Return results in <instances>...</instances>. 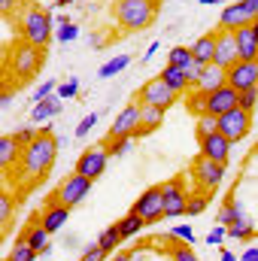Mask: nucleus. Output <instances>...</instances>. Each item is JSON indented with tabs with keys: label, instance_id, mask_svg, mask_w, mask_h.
Wrapping results in <instances>:
<instances>
[{
	"label": "nucleus",
	"instance_id": "58836bf2",
	"mask_svg": "<svg viewBox=\"0 0 258 261\" xmlns=\"http://www.w3.org/2000/svg\"><path fill=\"white\" fill-rule=\"evenodd\" d=\"M76 37H79V24L76 21H67V24H58L55 28V40L58 43H73Z\"/></svg>",
	"mask_w": 258,
	"mask_h": 261
},
{
	"label": "nucleus",
	"instance_id": "5701e85b",
	"mask_svg": "<svg viewBox=\"0 0 258 261\" xmlns=\"http://www.w3.org/2000/svg\"><path fill=\"white\" fill-rule=\"evenodd\" d=\"M234 40H237L240 61H255V58H258V40H255V34H252V24H249V28L234 31Z\"/></svg>",
	"mask_w": 258,
	"mask_h": 261
},
{
	"label": "nucleus",
	"instance_id": "603ef678",
	"mask_svg": "<svg viewBox=\"0 0 258 261\" xmlns=\"http://www.w3.org/2000/svg\"><path fill=\"white\" fill-rule=\"evenodd\" d=\"M240 261H258V246H246L240 252Z\"/></svg>",
	"mask_w": 258,
	"mask_h": 261
},
{
	"label": "nucleus",
	"instance_id": "9d476101",
	"mask_svg": "<svg viewBox=\"0 0 258 261\" xmlns=\"http://www.w3.org/2000/svg\"><path fill=\"white\" fill-rule=\"evenodd\" d=\"M140 110H143V103L134 97L128 100L122 110H119V116L113 119V125L107 130V137H134L137 128H140Z\"/></svg>",
	"mask_w": 258,
	"mask_h": 261
},
{
	"label": "nucleus",
	"instance_id": "aec40b11",
	"mask_svg": "<svg viewBox=\"0 0 258 261\" xmlns=\"http://www.w3.org/2000/svg\"><path fill=\"white\" fill-rule=\"evenodd\" d=\"M164 113L167 110H161V107H149V103H143V110H140V128L134 134V140L137 137H146V134H152V130H158L164 125Z\"/></svg>",
	"mask_w": 258,
	"mask_h": 261
},
{
	"label": "nucleus",
	"instance_id": "bb28decb",
	"mask_svg": "<svg viewBox=\"0 0 258 261\" xmlns=\"http://www.w3.org/2000/svg\"><path fill=\"white\" fill-rule=\"evenodd\" d=\"M246 213H243V206H240V200L234 195H228L225 197V203L219 206V225H225V228H231L237 219H243Z\"/></svg>",
	"mask_w": 258,
	"mask_h": 261
},
{
	"label": "nucleus",
	"instance_id": "c9c22d12",
	"mask_svg": "<svg viewBox=\"0 0 258 261\" xmlns=\"http://www.w3.org/2000/svg\"><path fill=\"white\" fill-rule=\"evenodd\" d=\"M194 61V55H192V46H173L170 52H167V64H173V67H186Z\"/></svg>",
	"mask_w": 258,
	"mask_h": 261
},
{
	"label": "nucleus",
	"instance_id": "c85d7f7f",
	"mask_svg": "<svg viewBox=\"0 0 258 261\" xmlns=\"http://www.w3.org/2000/svg\"><path fill=\"white\" fill-rule=\"evenodd\" d=\"M128 67H131V55H113V58H107L104 64L97 67V76L100 79H113V76H119Z\"/></svg>",
	"mask_w": 258,
	"mask_h": 261
},
{
	"label": "nucleus",
	"instance_id": "e433bc0d",
	"mask_svg": "<svg viewBox=\"0 0 258 261\" xmlns=\"http://www.w3.org/2000/svg\"><path fill=\"white\" fill-rule=\"evenodd\" d=\"M58 85H61V82H55V79H49V82H40V85L31 91V103H40V100L52 97V94L58 91Z\"/></svg>",
	"mask_w": 258,
	"mask_h": 261
},
{
	"label": "nucleus",
	"instance_id": "4468645a",
	"mask_svg": "<svg viewBox=\"0 0 258 261\" xmlns=\"http://www.w3.org/2000/svg\"><path fill=\"white\" fill-rule=\"evenodd\" d=\"M237 107H240V91L231 88V85H222V88L207 94V113L210 116H225V113H231Z\"/></svg>",
	"mask_w": 258,
	"mask_h": 261
},
{
	"label": "nucleus",
	"instance_id": "f03ea898",
	"mask_svg": "<svg viewBox=\"0 0 258 261\" xmlns=\"http://www.w3.org/2000/svg\"><path fill=\"white\" fill-rule=\"evenodd\" d=\"M18 34H21L24 43L46 49V46L52 43V34H55V28H52V15H49L43 6H37V3L21 6V12H18Z\"/></svg>",
	"mask_w": 258,
	"mask_h": 261
},
{
	"label": "nucleus",
	"instance_id": "de8ad7c7",
	"mask_svg": "<svg viewBox=\"0 0 258 261\" xmlns=\"http://www.w3.org/2000/svg\"><path fill=\"white\" fill-rule=\"evenodd\" d=\"M258 103V88H252V91H243L240 94V110H246V113H252Z\"/></svg>",
	"mask_w": 258,
	"mask_h": 261
},
{
	"label": "nucleus",
	"instance_id": "4d7b16f0",
	"mask_svg": "<svg viewBox=\"0 0 258 261\" xmlns=\"http://www.w3.org/2000/svg\"><path fill=\"white\" fill-rule=\"evenodd\" d=\"M110 261H134V255L131 252H119V255H113Z\"/></svg>",
	"mask_w": 258,
	"mask_h": 261
},
{
	"label": "nucleus",
	"instance_id": "f8f14e48",
	"mask_svg": "<svg viewBox=\"0 0 258 261\" xmlns=\"http://www.w3.org/2000/svg\"><path fill=\"white\" fill-rule=\"evenodd\" d=\"M255 21V15L249 12V6L243 3V0H237V3H225L222 6V12H219V31H240V28H249Z\"/></svg>",
	"mask_w": 258,
	"mask_h": 261
},
{
	"label": "nucleus",
	"instance_id": "c03bdc74",
	"mask_svg": "<svg viewBox=\"0 0 258 261\" xmlns=\"http://www.w3.org/2000/svg\"><path fill=\"white\" fill-rule=\"evenodd\" d=\"M170 237L173 240H183V243H194V228L189 222H179L176 228H170Z\"/></svg>",
	"mask_w": 258,
	"mask_h": 261
},
{
	"label": "nucleus",
	"instance_id": "4c0bfd02",
	"mask_svg": "<svg viewBox=\"0 0 258 261\" xmlns=\"http://www.w3.org/2000/svg\"><path fill=\"white\" fill-rule=\"evenodd\" d=\"M170 258L173 261H200V255L192 249V243H173V249H170Z\"/></svg>",
	"mask_w": 258,
	"mask_h": 261
},
{
	"label": "nucleus",
	"instance_id": "8fccbe9b",
	"mask_svg": "<svg viewBox=\"0 0 258 261\" xmlns=\"http://www.w3.org/2000/svg\"><path fill=\"white\" fill-rule=\"evenodd\" d=\"M186 73H189V85L194 88V82H197V79H200V73H203V64H200V61H192V64L186 67Z\"/></svg>",
	"mask_w": 258,
	"mask_h": 261
},
{
	"label": "nucleus",
	"instance_id": "6e6552de",
	"mask_svg": "<svg viewBox=\"0 0 258 261\" xmlns=\"http://www.w3.org/2000/svg\"><path fill=\"white\" fill-rule=\"evenodd\" d=\"M225 167L228 164H219V161H210V158H203V155H197L192 161V176L194 182L200 186V189H207V192H213V189H219L222 182H225Z\"/></svg>",
	"mask_w": 258,
	"mask_h": 261
},
{
	"label": "nucleus",
	"instance_id": "9b49d317",
	"mask_svg": "<svg viewBox=\"0 0 258 261\" xmlns=\"http://www.w3.org/2000/svg\"><path fill=\"white\" fill-rule=\"evenodd\" d=\"M252 128V113H246V110H231V113H225V116H219V134H225L231 143H240L246 134Z\"/></svg>",
	"mask_w": 258,
	"mask_h": 261
},
{
	"label": "nucleus",
	"instance_id": "412c9836",
	"mask_svg": "<svg viewBox=\"0 0 258 261\" xmlns=\"http://www.w3.org/2000/svg\"><path fill=\"white\" fill-rule=\"evenodd\" d=\"M58 113H61V97H58V91H55L52 97H46V100L34 103V110H31V125H43V122H52Z\"/></svg>",
	"mask_w": 258,
	"mask_h": 261
},
{
	"label": "nucleus",
	"instance_id": "c756f323",
	"mask_svg": "<svg viewBox=\"0 0 258 261\" xmlns=\"http://www.w3.org/2000/svg\"><path fill=\"white\" fill-rule=\"evenodd\" d=\"M37 255H40V252H37L24 237H18V240L12 243V249L6 252V261H37Z\"/></svg>",
	"mask_w": 258,
	"mask_h": 261
},
{
	"label": "nucleus",
	"instance_id": "0e129e2a",
	"mask_svg": "<svg viewBox=\"0 0 258 261\" xmlns=\"http://www.w3.org/2000/svg\"><path fill=\"white\" fill-rule=\"evenodd\" d=\"M255 21H258V18H255Z\"/></svg>",
	"mask_w": 258,
	"mask_h": 261
},
{
	"label": "nucleus",
	"instance_id": "f704fd0d",
	"mask_svg": "<svg viewBox=\"0 0 258 261\" xmlns=\"http://www.w3.org/2000/svg\"><path fill=\"white\" fill-rule=\"evenodd\" d=\"M131 143H134V137H107V140H104V146H107L110 158L128 155V152H131Z\"/></svg>",
	"mask_w": 258,
	"mask_h": 261
},
{
	"label": "nucleus",
	"instance_id": "2eb2a0df",
	"mask_svg": "<svg viewBox=\"0 0 258 261\" xmlns=\"http://www.w3.org/2000/svg\"><path fill=\"white\" fill-rule=\"evenodd\" d=\"M228 85L237 88L240 94L258 88V64L255 61H237L234 67H228Z\"/></svg>",
	"mask_w": 258,
	"mask_h": 261
},
{
	"label": "nucleus",
	"instance_id": "7ed1b4c3",
	"mask_svg": "<svg viewBox=\"0 0 258 261\" xmlns=\"http://www.w3.org/2000/svg\"><path fill=\"white\" fill-rule=\"evenodd\" d=\"M46 64V52L40 46H31V43H15L9 46V55H6V67H9V76L15 82H28L40 73V67Z\"/></svg>",
	"mask_w": 258,
	"mask_h": 261
},
{
	"label": "nucleus",
	"instance_id": "f257e3e1",
	"mask_svg": "<svg viewBox=\"0 0 258 261\" xmlns=\"http://www.w3.org/2000/svg\"><path fill=\"white\" fill-rule=\"evenodd\" d=\"M58 137H55V130L52 128H43L40 130V137L34 140V143H28L24 146V152H21V173L24 176H31V182H37V179H43L49 170H52V164H55V158H58Z\"/></svg>",
	"mask_w": 258,
	"mask_h": 261
},
{
	"label": "nucleus",
	"instance_id": "6ab92c4d",
	"mask_svg": "<svg viewBox=\"0 0 258 261\" xmlns=\"http://www.w3.org/2000/svg\"><path fill=\"white\" fill-rule=\"evenodd\" d=\"M21 152H24V146L15 140L12 130L0 137V167H3V170H12V167L21 161Z\"/></svg>",
	"mask_w": 258,
	"mask_h": 261
},
{
	"label": "nucleus",
	"instance_id": "680f3d73",
	"mask_svg": "<svg viewBox=\"0 0 258 261\" xmlns=\"http://www.w3.org/2000/svg\"><path fill=\"white\" fill-rule=\"evenodd\" d=\"M70 3H73V0H58V6H70Z\"/></svg>",
	"mask_w": 258,
	"mask_h": 261
},
{
	"label": "nucleus",
	"instance_id": "ddd939ff",
	"mask_svg": "<svg viewBox=\"0 0 258 261\" xmlns=\"http://www.w3.org/2000/svg\"><path fill=\"white\" fill-rule=\"evenodd\" d=\"M161 195H164V216L167 219H176V216H186V206H189V192L179 179H167L161 186Z\"/></svg>",
	"mask_w": 258,
	"mask_h": 261
},
{
	"label": "nucleus",
	"instance_id": "f3484780",
	"mask_svg": "<svg viewBox=\"0 0 258 261\" xmlns=\"http://www.w3.org/2000/svg\"><path fill=\"white\" fill-rule=\"evenodd\" d=\"M200 143V155L203 158H210V161H219V164H228V158H231V140L225 137V134H210L207 140H197Z\"/></svg>",
	"mask_w": 258,
	"mask_h": 261
},
{
	"label": "nucleus",
	"instance_id": "39448f33",
	"mask_svg": "<svg viewBox=\"0 0 258 261\" xmlns=\"http://www.w3.org/2000/svg\"><path fill=\"white\" fill-rule=\"evenodd\" d=\"M91 186H94V179H88V176H82V173H70L64 182L55 189V195L49 197V203H61V206H79L85 197H88V192H91Z\"/></svg>",
	"mask_w": 258,
	"mask_h": 261
},
{
	"label": "nucleus",
	"instance_id": "49530a36",
	"mask_svg": "<svg viewBox=\"0 0 258 261\" xmlns=\"http://www.w3.org/2000/svg\"><path fill=\"white\" fill-rule=\"evenodd\" d=\"M15 134V140L21 143V146H28V143H34L37 137H40V130H34V125L31 128H18V130H12Z\"/></svg>",
	"mask_w": 258,
	"mask_h": 261
},
{
	"label": "nucleus",
	"instance_id": "bf43d9fd",
	"mask_svg": "<svg viewBox=\"0 0 258 261\" xmlns=\"http://www.w3.org/2000/svg\"><path fill=\"white\" fill-rule=\"evenodd\" d=\"M203 6H225V0H200Z\"/></svg>",
	"mask_w": 258,
	"mask_h": 261
},
{
	"label": "nucleus",
	"instance_id": "b1692460",
	"mask_svg": "<svg viewBox=\"0 0 258 261\" xmlns=\"http://www.w3.org/2000/svg\"><path fill=\"white\" fill-rule=\"evenodd\" d=\"M192 55L194 61H200V64H213V58H216V31L213 34H200L197 40L192 43Z\"/></svg>",
	"mask_w": 258,
	"mask_h": 261
},
{
	"label": "nucleus",
	"instance_id": "423d86ee",
	"mask_svg": "<svg viewBox=\"0 0 258 261\" xmlns=\"http://www.w3.org/2000/svg\"><path fill=\"white\" fill-rule=\"evenodd\" d=\"M137 100H140V103H149V107L170 110V107H176L179 94H176V91H173V88H170L161 76H155V79H149V82H143V85H140Z\"/></svg>",
	"mask_w": 258,
	"mask_h": 261
},
{
	"label": "nucleus",
	"instance_id": "a19ab883",
	"mask_svg": "<svg viewBox=\"0 0 258 261\" xmlns=\"http://www.w3.org/2000/svg\"><path fill=\"white\" fill-rule=\"evenodd\" d=\"M79 261H110V255H107V252L97 246V240H94V243H88V246L79 252Z\"/></svg>",
	"mask_w": 258,
	"mask_h": 261
},
{
	"label": "nucleus",
	"instance_id": "20e7f679",
	"mask_svg": "<svg viewBox=\"0 0 258 261\" xmlns=\"http://www.w3.org/2000/svg\"><path fill=\"white\" fill-rule=\"evenodd\" d=\"M113 15L122 31H143L155 21V0H116Z\"/></svg>",
	"mask_w": 258,
	"mask_h": 261
},
{
	"label": "nucleus",
	"instance_id": "ea45409f",
	"mask_svg": "<svg viewBox=\"0 0 258 261\" xmlns=\"http://www.w3.org/2000/svg\"><path fill=\"white\" fill-rule=\"evenodd\" d=\"M12 213H15V200L9 195H0V228H6L12 222Z\"/></svg>",
	"mask_w": 258,
	"mask_h": 261
},
{
	"label": "nucleus",
	"instance_id": "473e14b6",
	"mask_svg": "<svg viewBox=\"0 0 258 261\" xmlns=\"http://www.w3.org/2000/svg\"><path fill=\"white\" fill-rule=\"evenodd\" d=\"M252 234H255V225H252V219H249V216L237 219V222L228 228V237H231V240H249Z\"/></svg>",
	"mask_w": 258,
	"mask_h": 261
},
{
	"label": "nucleus",
	"instance_id": "864d4df0",
	"mask_svg": "<svg viewBox=\"0 0 258 261\" xmlns=\"http://www.w3.org/2000/svg\"><path fill=\"white\" fill-rule=\"evenodd\" d=\"M155 52H158V40H152V43L146 46V52H143V61H152V58H155Z\"/></svg>",
	"mask_w": 258,
	"mask_h": 261
},
{
	"label": "nucleus",
	"instance_id": "dca6fc26",
	"mask_svg": "<svg viewBox=\"0 0 258 261\" xmlns=\"http://www.w3.org/2000/svg\"><path fill=\"white\" fill-rule=\"evenodd\" d=\"M240 61V52H237V40H234V34L231 31H216V58H213V64L219 67H234Z\"/></svg>",
	"mask_w": 258,
	"mask_h": 261
},
{
	"label": "nucleus",
	"instance_id": "5fc2aeb1",
	"mask_svg": "<svg viewBox=\"0 0 258 261\" xmlns=\"http://www.w3.org/2000/svg\"><path fill=\"white\" fill-rule=\"evenodd\" d=\"M9 103H12V91H6V88H3V94H0V107H3V113H6V107H9Z\"/></svg>",
	"mask_w": 258,
	"mask_h": 261
},
{
	"label": "nucleus",
	"instance_id": "4be33fe9",
	"mask_svg": "<svg viewBox=\"0 0 258 261\" xmlns=\"http://www.w3.org/2000/svg\"><path fill=\"white\" fill-rule=\"evenodd\" d=\"M67 219H70V206H61V203H49L43 210V216H40V222H43V228L49 234H58L67 225Z\"/></svg>",
	"mask_w": 258,
	"mask_h": 261
},
{
	"label": "nucleus",
	"instance_id": "2f4dec72",
	"mask_svg": "<svg viewBox=\"0 0 258 261\" xmlns=\"http://www.w3.org/2000/svg\"><path fill=\"white\" fill-rule=\"evenodd\" d=\"M183 103H186V110H189V113H194V119L207 113V94H203V91H197V88H189V91L183 94Z\"/></svg>",
	"mask_w": 258,
	"mask_h": 261
},
{
	"label": "nucleus",
	"instance_id": "e2e57ef3",
	"mask_svg": "<svg viewBox=\"0 0 258 261\" xmlns=\"http://www.w3.org/2000/svg\"><path fill=\"white\" fill-rule=\"evenodd\" d=\"M255 64H258V58H255Z\"/></svg>",
	"mask_w": 258,
	"mask_h": 261
},
{
	"label": "nucleus",
	"instance_id": "7c9ffc66",
	"mask_svg": "<svg viewBox=\"0 0 258 261\" xmlns=\"http://www.w3.org/2000/svg\"><path fill=\"white\" fill-rule=\"evenodd\" d=\"M116 225H119V231H122V240H131V237H137V234L146 228V222H143L137 213H128V216H122Z\"/></svg>",
	"mask_w": 258,
	"mask_h": 261
},
{
	"label": "nucleus",
	"instance_id": "79ce46f5",
	"mask_svg": "<svg viewBox=\"0 0 258 261\" xmlns=\"http://www.w3.org/2000/svg\"><path fill=\"white\" fill-rule=\"evenodd\" d=\"M76 94H79V79H76V76H70V79H64V82L58 85V97H61V100H73Z\"/></svg>",
	"mask_w": 258,
	"mask_h": 261
},
{
	"label": "nucleus",
	"instance_id": "6e6d98bb",
	"mask_svg": "<svg viewBox=\"0 0 258 261\" xmlns=\"http://www.w3.org/2000/svg\"><path fill=\"white\" fill-rule=\"evenodd\" d=\"M219 261H240V255H234L231 249H222V255H219Z\"/></svg>",
	"mask_w": 258,
	"mask_h": 261
},
{
	"label": "nucleus",
	"instance_id": "09e8293b",
	"mask_svg": "<svg viewBox=\"0 0 258 261\" xmlns=\"http://www.w3.org/2000/svg\"><path fill=\"white\" fill-rule=\"evenodd\" d=\"M225 237H228V228H225V225H216V228L207 234V243H210V246H222Z\"/></svg>",
	"mask_w": 258,
	"mask_h": 261
},
{
	"label": "nucleus",
	"instance_id": "393cba45",
	"mask_svg": "<svg viewBox=\"0 0 258 261\" xmlns=\"http://www.w3.org/2000/svg\"><path fill=\"white\" fill-rule=\"evenodd\" d=\"M21 237H24L37 252H43V249H49V246H52V234L43 228V222H40V219H34V222L24 228V234H21Z\"/></svg>",
	"mask_w": 258,
	"mask_h": 261
},
{
	"label": "nucleus",
	"instance_id": "72a5a7b5",
	"mask_svg": "<svg viewBox=\"0 0 258 261\" xmlns=\"http://www.w3.org/2000/svg\"><path fill=\"white\" fill-rule=\"evenodd\" d=\"M216 130H219V116H210V113L197 116V122H194V134H197V140H207V137L216 134Z\"/></svg>",
	"mask_w": 258,
	"mask_h": 261
},
{
	"label": "nucleus",
	"instance_id": "13d9d810",
	"mask_svg": "<svg viewBox=\"0 0 258 261\" xmlns=\"http://www.w3.org/2000/svg\"><path fill=\"white\" fill-rule=\"evenodd\" d=\"M243 3L249 6V12H252V15H255V18H258V0H243Z\"/></svg>",
	"mask_w": 258,
	"mask_h": 261
},
{
	"label": "nucleus",
	"instance_id": "a211bd4d",
	"mask_svg": "<svg viewBox=\"0 0 258 261\" xmlns=\"http://www.w3.org/2000/svg\"><path fill=\"white\" fill-rule=\"evenodd\" d=\"M222 85H228V70L219 67V64H207L203 73H200V79L194 82V88L203 91V94H210V91H216V88H222Z\"/></svg>",
	"mask_w": 258,
	"mask_h": 261
},
{
	"label": "nucleus",
	"instance_id": "052dcab7",
	"mask_svg": "<svg viewBox=\"0 0 258 261\" xmlns=\"http://www.w3.org/2000/svg\"><path fill=\"white\" fill-rule=\"evenodd\" d=\"M252 34H255V40H258V21H252Z\"/></svg>",
	"mask_w": 258,
	"mask_h": 261
},
{
	"label": "nucleus",
	"instance_id": "a878e982",
	"mask_svg": "<svg viewBox=\"0 0 258 261\" xmlns=\"http://www.w3.org/2000/svg\"><path fill=\"white\" fill-rule=\"evenodd\" d=\"M158 76H161V79H164V82H167V85H170V88H173L176 94H179V97H183V94H186V91L192 88V85H189V73H186L183 67L164 64V70H161Z\"/></svg>",
	"mask_w": 258,
	"mask_h": 261
},
{
	"label": "nucleus",
	"instance_id": "a18cd8bd",
	"mask_svg": "<svg viewBox=\"0 0 258 261\" xmlns=\"http://www.w3.org/2000/svg\"><path fill=\"white\" fill-rule=\"evenodd\" d=\"M97 122H100V116H97V113H88V116L76 125V130H73V134H76V140H79V137H88V134H91V128H94Z\"/></svg>",
	"mask_w": 258,
	"mask_h": 261
},
{
	"label": "nucleus",
	"instance_id": "1a4fd4ad",
	"mask_svg": "<svg viewBox=\"0 0 258 261\" xmlns=\"http://www.w3.org/2000/svg\"><path fill=\"white\" fill-rule=\"evenodd\" d=\"M107 164H110V152H107L104 143H97V146H88V149L79 155L76 173H82V176H88V179H100V176L107 173Z\"/></svg>",
	"mask_w": 258,
	"mask_h": 261
},
{
	"label": "nucleus",
	"instance_id": "3c124183",
	"mask_svg": "<svg viewBox=\"0 0 258 261\" xmlns=\"http://www.w3.org/2000/svg\"><path fill=\"white\" fill-rule=\"evenodd\" d=\"M0 9H3V15H12V12H21V9H18V0H0Z\"/></svg>",
	"mask_w": 258,
	"mask_h": 261
},
{
	"label": "nucleus",
	"instance_id": "0eeeda50",
	"mask_svg": "<svg viewBox=\"0 0 258 261\" xmlns=\"http://www.w3.org/2000/svg\"><path fill=\"white\" fill-rule=\"evenodd\" d=\"M131 213H137V216H140L146 225H158L161 219H167V216H164V195H161V186H152V189H146L143 195L134 200Z\"/></svg>",
	"mask_w": 258,
	"mask_h": 261
},
{
	"label": "nucleus",
	"instance_id": "cd10ccee",
	"mask_svg": "<svg viewBox=\"0 0 258 261\" xmlns=\"http://www.w3.org/2000/svg\"><path fill=\"white\" fill-rule=\"evenodd\" d=\"M125 240H122V231H119V225H107L100 234H97V246L107 252V255H113L119 246H122Z\"/></svg>",
	"mask_w": 258,
	"mask_h": 261
},
{
	"label": "nucleus",
	"instance_id": "37998d69",
	"mask_svg": "<svg viewBox=\"0 0 258 261\" xmlns=\"http://www.w3.org/2000/svg\"><path fill=\"white\" fill-rule=\"evenodd\" d=\"M210 203V195H189V206H186V216H200Z\"/></svg>",
	"mask_w": 258,
	"mask_h": 261
}]
</instances>
